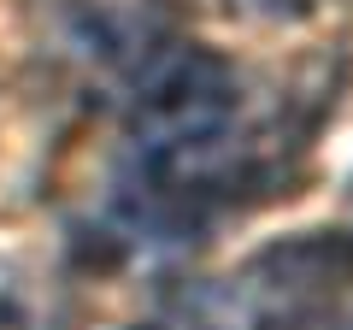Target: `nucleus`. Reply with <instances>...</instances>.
I'll return each mask as SVG.
<instances>
[{
  "mask_svg": "<svg viewBox=\"0 0 353 330\" xmlns=\"http://www.w3.org/2000/svg\"><path fill=\"white\" fill-rule=\"evenodd\" d=\"M336 278V242H289L206 301V330H306Z\"/></svg>",
  "mask_w": 353,
  "mask_h": 330,
  "instance_id": "2",
  "label": "nucleus"
},
{
  "mask_svg": "<svg viewBox=\"0 0 353 330\" xmlns=\"http://www.w3.org/2000/svg\"><path fill=\"white\" fill-rule=\"evenodd\" d=\"M0 330H41V295L18 266H0Z\"/></svg>",
  "mask_w": 353,
  "mask_h": 330,
  "instance_id": "4",
  "label": "nucleus"
},
{
  "mask_svg": "<svg viewBox=\"0 0 353 330\" xmlns=\"http://www.w3.org/2000/svg\"><path fill=\"white\" fill-rule=\"evenodd\" d=\"M241 83L224 53L171 36L136 77H130V148L136 159L183 153L236 130Z\"/></svg>",
  "mask_w": 353,
  "mask_h": 330,
  "instance_id": "1",
  "label": "nucleus"
},
{
  "mask_svg": "<svg viewBox=\"0 0 353 330\" xmlns=\"http://www.w3.org/2000/svg\"><path fill=\"white\" fill-rule=\"evenodd\" d=\"M171 36H176V18L165 0H71L65 6L71 53L112 77H136Z\"/></svg>",
  "mask_w": 353,
  "mask_h": 330,
  "instance_id": "3",
  "label": "nucleus"
}]
</instances>
